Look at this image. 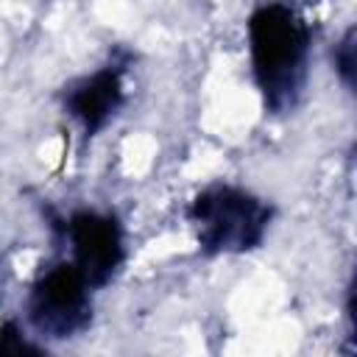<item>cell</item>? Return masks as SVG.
I'll return each mask as SVG.
<instances>
[{
	"instance_id": "cell-1",
	"label": "cell",
	"mask_w": 357,
	"mask_h": 357,
	"mask_svg": "<svg viewBox=\"0 0 357 357\" xmlns=\"http://www.w3.org/2000/svg\"><path fill=\"white\" fill-rule=\"evenodd\" d=\"M310 22L287 3L268 0L248 17V56L265 109L287 112L296 106L310 67Z\"/></svg>"
},
{
	"instance_id": "cell-2",
	"label": "cell",
	"mask_w": 357,
	"mask_h": 357,
	"mask_svg": "<svg viewBox=\"0 0 357 357\" xmlns=\"http://www.w3.org/2000/svg\"><path fill=\"white\" fill-rule=\"evenodd\" d=\"M273 209L265 198L234 187L212 184L190 204V220L204 254H248L262 245Z\"/></svg>"
},
{
	"instance_id": "cell-3",
	"label": "cell",
	"mask_w": 357,
	"mask_h": 357,
	"mask_svg": "<svg viewBox=\"0 0 357 357\" xmlns=\"http://www.w3.org/2000/svg\"><path fill=\"white\" fill-rule=\"evenodd\" d=\"M89 282L73 262H56L45 268L28 296V321L39 335L75 337L92 321Z\"/></svg>"
},
{
	"instance_id": "cell-4",
	"label": "cell",
	"mask_w": 357,
	"mask_h": 357,
	"mask_svg": "<svg viewBox=\"0 0 357 357\" xmlns=\"http://www.w3.org/2000/svg\"><path fill=\"white\" fill-rule=\"evenodd\" d=\"M70 243V262L84 273L89 287H103L126 259L123 226L114 215L98 209H78L61 226Z\"/></svg>"
},
{
	"instance_id": "cell-5",
	"label": "cell",
	"mask_w": 357,
	"mask_h": 357,
	"mask_svg": "<svg viewBox=\"0 0 357 357\" xmlns=\"http://www.w3.org/2000/svg\"><path fill=\"white\" fill-rule=\"evenodd\" d=\"M123 106V67L106 64L92 75L78 78L64 92L67 114L84 128V134L100 131Z\"/></svg>"
},
{
	"instance_id": "cell-6",
	"label": "cell",
	"mask_w": 357,
	"mask_h": 357,
	"mask_svg": "<svg viewBox=\"0 0 357 357\" xmlns=\"http://www.w3.org/2000/svg\"><path fill=\"white\" fill-rule=\"evenodd\" d=\"M335 73L346 89L354 86V28H349L335 45Z\"/></svg>"
}]
</instances>
